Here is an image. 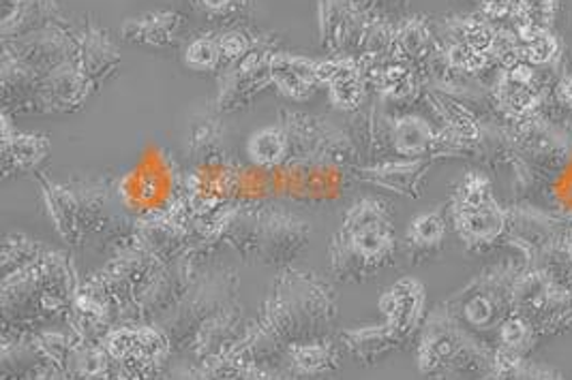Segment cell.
I'll use <instances>...</instances> for the list:
<instances>
[{
  "instance_id": "8d00e7d4",
  "label": "cell",
  "mask_w": 572,
  "mask_h": 380,
  "mask_svg": "<svg viewBox=\"0 0 572 380\" xmlns=\"http://www.w3.org/2000/svg\"><path fill=\"white\" fill-rule=\"evenodd\" d=\"M221 150V130L215 120H204L202 125L194 128L189 139V155L194 160L212 159Z\"/></svg>"
},
{
  "instance_id": "ffe728a7",
  "label": "cell",
  "mask_w": 572,
  "mask_h": 380,
  "mask_svg": "<svg viewBox=\"0 0 572 380\" xmlns=\"http://www.w3.org/2000/svg\"><path fill=\"white\" fill-rule=\"evenodd\" d=\"M2 173L4 178L18 173H34L50 155V141L43 135L24 133L11 125L9 114L2 116Z\"/></svg>"
},
{
  "instance_id": "d6a6232c",
  "label": "cell",
  "mask_w": 572,
  "mask_h": 380,
  "mask_svg": "<svg viewBox=\"0 0 572 380\" xmlns=\"http://www.w3.org/2000/svg\"><path fill=\"white\" fill-rule=\"evenodd\" d=\"M429 48H431V32L423 20L412 18L395 29V45H393L395 59L409 64L418 63L429 54Z\"/></svg>"
},
{
  "instance_id": "7402d4cb",
  "label": "cell",
  "mask_w": 572,
  "mask_h": 380,
  "mask_svg": "<svg viewBox=\"0 0 572 380\" xmlns=\"http://www.w3.org/2000/svg\"><path fill=\"white\" fill-rule=\"evenodd\" d=\"M54 24H65L56 0H2V39L24 36Z\"/></svg>"
},
{
  "instance_id": "681fc988",
  "label": "cell",
  "mask_w": 572,
  "mask_h": 380,
  "mask_svg": "<svg viewBox=\"0 0 572 380\" xmlns=\"http://www.w3.org/2000/svg\"><path fill=\"white\" fill-rule=\"evenodd\" d=\"M569 238H571V244H572V226H571V233H569Z\"/></svg>"
},
{
  "instance_id": "cb8c5ba5",
  "label": "cell",
  "mask_w": 572,
  "mask_h": 380,
  "mask_svg": "<svg viewBox=\"0 0 572 380\" xmlns=\"http://www.w3.org/2000/svg\"><path fill=\"white\" fill-rule=\"evenodd\" d=\"M339 342L345 352H350L358 363H377L393 350L405 345L404 338L384 320L382 325H363L345 329L339 336Z\"/></svg>"
},
{
  "instance_id": "3957f363",
  "label": "cell",
  "mask_w": 572,
  "mask_h": 380,
  "mask_svg": "<svg viewBox=\"0 0 572 380\" xmlns=\"http://www.w3.org/2000/svg\"><path fill=\"white\" fill-rule=\"evenodd\" d=\"M395 221L379 197L352 203L331 244V272L339 283H365L395 258Z\"/></svg>"
},
{
  "instance_id": "c3c4849f",
  "label": "cell",
  "mask_w": 572,
  "mask_h": 380,
  "mask_svg": "<svg viewBox=\"0 0 572 380\" xmlns=\"http://www.w3.org/2000/svg\"><path fill=\"white\" fill-rule=\"evenodd\" d=\"M230 0H204V4H208V7H212V9H221V7H226Z\"/></svg>"
},
{
  "instance_id": "ee69618b",
  "label": "cell",
  "mask_w": 572,
  "mask_h": 380,
  "mask_svg": "<svg viewBox=\"0 0 572 380\" xmlns=\"http://www.w3.org/2000/svg\"><path fill=\"white\" fill-rule=\"evenodd\" d=\"M485 15L491 18V20H500L508 15L512 11V4L508 0H485V7H482Z\"/></svg>"
},
{
  "instance_id": "83f0119b",
  "label": "cell",
  "mask_w": 572,
  "mask_h": 380,
  "mask_svg": "<svg viewBox=\"0 0 572 380\" xmlns=\"http://www.w3.org/2000/svg\"><path fill=\"white\" fill-rule=\"evenodd\" d=\"M436 144L438 137L434 135V128L423 118L404 116L388 125V146L404 159H423Z\"/></svg>"
},
{
  "instance_id": "52a82bcc",
  "label": "cell",
  "mask_w": 572,
  "mask_h": 380,
  "mask_svg": "<svg viewBox=\"0 0 572 380\" xmlns=\"http://www.w3.org/2000/svg\"><path fill=\"white\" fill-rule=\"evenodd\" d=\"M236 288L238 278L228 267L198 272L180 302L155 325L166 334L171 349H194L204 325L235 304Z\"/></svg>"
},
{
  "instance_id": "6da1fadb",
  "label": "cell",
  "mask_w": 572,
  "mask_h": 380,
  "mask_svg": "<svg viewBox=\"0 0 572 380\" xmlns=\"http://www.w3.org/2000/svg\"><path fill=\"white\" fill-rule=\"evenodd\" d=\"M337 302L331 285L311 272L288 267L274 281L262 317L249 327L232 355L272 370L292 347L333 338Z\"/></svg>"
},
{
  "instance_id": "e0dca14e",
  "label": "cell",
  "mask_w": 572,
  "mask_h": 380,
  "mask_svg": "<svg viewBox=\"0 0 572 380\" xmlns=\"http://www.w3.org/2000/svg\"><path fill=\"white\" fill-rule=\"evenodd\" d=\"M249 327L251 325H247L242 306L238 302L221 310L219 315H215L204 325L194 342V352L198 361L204 363L217 357L232 355L238 349V345L245 340Z\"/></svg>"
},
{
  "instance_id": "5bb4252c",
  "label": "cell",
  "mask_w": 572,
  "mask_h": 380,
  "mask_svg": "<svg viewBox=\"0 0 572 380\" xmlns=\"http://www.w3.org/2000/svg\"><path fill=\"white\" fill-rule=\"evenodd\" d=\"M97 86L75 61L43 73L41 114H65L80 109Z\"/></svg>"
},
{
  "instance_id": "e575fe53",
  "label": "cell",
  "mask_w": 572,
  "mask_h": 380,
  "mask_svg": "<svg viewBox=\"0 0 572 380\" xmlns=\"http://www.w3.org/2000/svg\"><path fill=\"white\" fill-rule=\"evenodd\" d=\"M498 350L521 357L523 350L532 345V323L521 315H510L498 329Z\"/></svg>"
},
{
  "instance_id": "7dc6e473",
  "label": "cell",
  "mask_w": 572,
  "mask_h": 380,
  "mask_svg": "<svg viewBox=\"0 0 572 380\" xmlns=\"http://www.w3.org/2000/svg\"><path fill=\"white\" fill-rule=\"evenodd\" d=\"M560 96H562V101H564L566 105H572V77L560 86Z\"/></svg>"
},
{
  "instance_id": "f546056e",
  "label": "cell",
  "mask_w": 572,
  "mask_h": 380,
  "mask_svg": "<svg viewBox=\"0 0 572 380\" xmlns=\"http://www.w3.org/2000/svg\"><path fill=\"white\" fill-rule=\"evenodd\" d=\"M446 238V221L439 210L423 212L414 221L407 224L405 231V251L414 258L420 261L429 254L436 253Z\"/></svg>"
},
{
  "instance_id": "ab89813d",
  "label": "cell",
  "mask_w": 572,
  "mask_h": 380,
  "mask_svg": "<svg viewBox=\"0 0 572 380\" xmlns=\"http://www.w3.org/2000/svg\"><path fill=\"white\" fill-rule=\"evenodd\" d=\"M464 36H466L464 43L480 54H487L489 50H493V43H496V32L485 27L482 22H470L464 31Z\"/></svg>"
},
{
  "instance_id": "f6af8a7d",
  "label": "cell",
  "mask_w": 572,
  "mask_h": 380,
  "mask_svg": "<svg viewBox=\"0 0 572 380\" xmlns=\"http://www.w3.org/2000/svg\"><path fill=\"white\" fill-rule=\"evenodd\" d=\"M377 13H391L395 11L404 0H367Z\"/></svg>"
},
{
  "instance_id": "b9f144b4",
  "label": "cell",
  "mask_w": 572,
  "mask_h": 380,
  "mask_svg": "<svg viewBox=\"0 0 572 380\" xmlns=\"http://www.w3.org/2000/svg\"><path fill=\"white\" fill-rule=\"evenodd\" d=\"M157 380H210V377L200 363V366H171Z\"/></svg>"
},
{
  "instance_id": "8fae6325",
  "label": "cell",
  "mask_w": 572,
  "mask_h": 380,
  "mask_svg": "<svg viewBox=\"0 0 572 380\" xmlns=\"http://www.w3.org/2000/svg\"><path fill=\"white\" fill-rule=\"evenodd\" d=\"M198 274V265L194 258H178L168 263L162 274L153 281L132 308H127L121 317V323H137V325H155L168 315L169 310L180 302L185 291Z\"/></svg>"
},
{
  "instance_id": "484cf974",
  "label": "cell",
  "mask_w": 572,
  "mask_h": 380,
  "mask_svg": "<svg viewBox=\"0 0 572 380\" xmlns=\"http://www.w3.org/2000/svg\"><path fill=\"white\" fill-rule=\"evenodd\" d=\"M2 380H31L41 372L54 368L37 336L2 340Z\"/></svg>"
},
{
  "instance_id": "bcb514c9",
  "label": "cell",
  "mask_w": 572,
  "mask_h": 380,
  "mask_svg": "<svg viewBox=\"0 0 572 380\" xmlns=\"http://www.w3.org/2000/svg\"><path fill=\"white\" fill-rule=\"evenodd\" d=\"M31 380H71L69 377H65L59 368H50V370H45V372H41L39 377H34Z\"/></svg>"
},
{
  "instance_id": "1f68e13d",
  "label": "cell",
  "mask_w": 572,
  "mask_h": 380,
  "mask_svg": "<svg viewBox=\"0 0 572 380\" xmlns=\"http://www.w3.org/2000/svg\"><path fill=\"white\" fill-rule=\"evenodd\" d=\"M500 101L514 114H523L537 105L534 71L528 64L519 63L508 68L500 82Z\"/></svg>"
},
{
  "instance_id": "ac0fdd59",
  "label": "cell",
  "mask_w": 572,
  "mask_h": 380,
  "mask_svg": "<svg viewBox=\"0 0 572 380\" xmlns=\"http://www.w3.org/2000/svg\"><path fill=\"white\" fill-rule=\"evenodd\" d=\"M425 302V286L414 278H404L384 291L379 297V310L386 323L407 342L423 323Z\"/></svg>"
},
{
  "instance_id": "9c48e42d",
  "label": "cell",
  "mask_w": 572,
  "mask_h": 380,
  "mask_svg": "<svg viewBox=\"0 0 572 380\" xmlns=\"http://www.w3.org/2000/svg\"><path fill=\"white\" fill-rule=\"evenodd\" d=\"M453 219L459 235L468 244H485L502 233L505 214L482 173L471 171L461 180L453 199Z\"/></svg>"
},
{
  "instance_id": "f1b7e54d",
  "label": "cell",
  "mask_w": 572,
  "mask_h": 380,
  "mask_svg": "<svg viewBox=\"0 0 572 380\" xmlns=\"http://www.w3.org/2000/svg\"><path fill=\"white\" fill-rule=\"evenodd\" d=\"M341 342L333 338L297 345L285 352L283 363L306 374H335L341 366Z\"/></svg>"
},
{
  "instance_id": "8992f818",
  "label": "cell",
  "mask_w": 572,
  "mask_h": 380,
  "mask_svg": "<svg viewBox=\"0 0 572 380\" xmlns=\"http://www.w3.org/2000/svg\"><path fill=\"white\" fill-rule=\"evenodd\" d=\"M418 370L429 379L487 380L496 372V352L474 342L448 308H439L423 327Z\"/></svg>"
},
{
  "instance_id": "4dcf8cb0",
  "label": "cell",
  "mask_w": 572,
  "mask_h": 380,
  "mask_svg": "<svg viewBox=\"0 0 572 380\" xmlns=\"http://www.w3.org/2000/svg\"><path fill=\"white\" fill-rule=\"evenodd\" d=\"M247 152L249 159L260 167H279L292 159V141L283 125L264 127L251 135Z\"/></svg>"
},
{
  "instance_id": "d4e9b609",
  "label": "cell",
  "mask_w": 572,
  "mask_h": 380,
  "mask_svg": "<svg viewBox=\"0 0 572 380\" xmlns=\"http://www.w3.org/2000/svg\"><path fill=\"white\" fill-rule=\"evenodd\" d=\"M270 82L281 95L294 101H306L318 91L315 61H309L297 54L274 52L270 59Z\"/></svg>"
},
{
  "instance_id": "836d02e7",
  "label": "cell",
  "mask_w": 572,
  "mask_h": 380,
  "mask_svg": "<svg viewBox=\"0 0 572 380\" xmlns=\"http://www.w3.org/2000/svg\"><path fill=\"white\" fill-rule=\"evenodd\" d=\"M45 251L48 249H43L37 240H31L27 235H20V233L7 235L2 244V278L31 265Z\"/></svg>"
},
{
  "instance_id": "30bf717a",
  "label": "cell",
  "mask_w": 572,
  "mask_h": 380,
  "mask_svg": "<svg viewBox=\"0 0 572 380\" xmlns=\"http://www.w3.org/2000/svg\"><path fill=\"white\" fill-rule=\"evenodd\" d=\"M375 15L367 0H320L322 45L337 59H361Z\"/></svg>"
},
{
  "instance_id": "277c9868",
  "label": "cell",
  "mask_w": 572,
  "mask_h": 380,
  "mask_svg": "<svg viewBox=\"0 0 572 380\" xmlns=\"http://www.w3.org/2000/svg\"><path fill=\"white\" fill-rule=\"evenodd\" d=\"M41 190L50 221L71 246H84L95 235L135 240V226L116 212L112 189L105 180H41Z\"/></svg>"
},
{
  "instance_id": "2e32d148",
  "label": "cell",
  "mask_w": 572,
  "mask_h": 380,
  "mask_svg": "<svg viewBox=\"0 0 572 380\" xmlns=\"http://www.w3.org/2000/svg\"><path fill=\"white\" fill-rule=\"evenodd\" d=\"M43 73L2 50L0 91L4 114H41Z\"/></svg>"
},
{
  "instance_id": "603a6c76",
  "label": "cell",
  "mask_w": 572,
  "mask_h": 380,
  "mask_svg": "<svg viewBox=\"0 0 572 380\" xmlns=\"http://www.w3.org/2000/svg\"><path fill=\"white\" fill-rule=\"evenodd\" d=\"M429 171L427 159L386 160L361 167L358 178L379 189L393 190L404 197H418Z\"/></svg>"
},
{
  "instance_id": "5b68a950",
  "label": "cell",
  "mask_w": 572,
  "mask_h": 380,
  "mask_svg": "<svg viewBox=\"0 0 572 380\" xmlns=\"http://www.w3.org/2000/svg\"><path fill=\"white\" fill-rule=\"evenodd\" d=\"M311 229L299 214L281 205L245 208L230 212L223 238L247 258L267 265H290L309 244Z\"/></svg>"
},
{
  "instance_id": "60d3db41",
  "label": "cell",
  "mask_w": 572,
  "mask_h": 380,
  "mask_svg": "<svg viewBox=\"0 0 572 380\" xmlns=\"http://www.w3.org/2000/svg\"><path fill=\"white\" fill-rule=\"evenodd\" d=\"M555 48H558V45H555V39L549 36L547 32H542L534 41L526 43V50H523V52H526V59H528V61L540 64L553 59Z\"/></svg>"
},
{
  "instance_id": "9a60e30c",
  "label": "cell",
  "mask_w": 572,
  "mask_h": 380,
  "mask_svg": "<svg viewBox=\"0 0 572 380\" xmlns=\"http://www.w3.org/2000/svg\"><path fill=\"white\" fill-rule=\"evenodd\" d=\"M315 73L320 84L329 86V95L337 109L358 112L367 105V77L361 68L358 59H337L315 61Z\"/></svg>"
},
{
  "instance_id": "44dd1931",
  "label": "cell",
  "mask_w": 572,
  "mask_h": 380,
  "mask_svg": "<svg viewBox=\"0 0 572 380\" xmlns=\"http://www.w3.org/2000/svg\"><path fill=\"white\" fill-rule=\"evenodd\" d=\"M446 308L453 317L457 315L468 327L478 331L500 329L506 318L510 317L506 315L505 302L496 288L487 285H474L461 291V295Z\"/></svg>"
},
{
  "instance_id": "d590c367",
  "label": "cell",
  "mask_w": 572,
  "mask_h": 380,
  "mask_svg": "<svg viewBox=\"0 0 572 380\" xmlns=\"http://www.w3.org/2000/svg\"><path fill=\"white\" fill-rule=\"evenodd\" d=\"M221 61L223 59L215 34H202L194 39L185 50V63L194 71H215Z\"/></svg>"
},
{
  "instance_id": "7bdbcfd3",
  "label": "cell",
  "mask_w": 572,
  "mask_h": 380,
  "mask_svg": "<svg viewBox=\"0 0 572 380\" xmlns=\"http://www.w3.org/2000/svg\"><path fill=\"white\" fill-rule=\"evenodd\" d=\"M269 380H333V374H306L288 363H281L269 370Z\"/></svg>"
},
{
  "instance_id": "ba28073f",
  "label": "cell",
  "mask_w": 572,
  "mask_h": 380,
  "mask_svg": "<svg viewBox=\"0 0 572 380\" xmlns=\"http://www.w3.org/2000/svg\"><path fill=\"white\" fill-rule=\"evenodd\" d=\"M166 265L168 263H164L159 256L146 251L134 240L118 249L102 272L95 274V278L100 281L121 317L153 285V281L162 274Z\"/></svg>"
},
{
  "instance_id": "4316f807",
  "label": "cell",
  "mask_w": 572,
  "mask_h": 380,
  "mask_svg": "<svg viewBox=\"0 0 572 380\" xmlns=\"http://www.w3.org/2000/svg\"><path fill=\"white\" fill-rule=\"evenodd\" d=\"M183 27V18L174 11H155L139 18H132L123 27V36L129 43L166 48L176 41V34Z\"/></svg>"
},
{
  "instance_id": "74e56055",
  "label": "cell",
  "mask_w": 572,
  "mask_h": 380,
  "mask_svg": "<svg viewBox=\"0 0 572 380\" xmlns=\"http://www.w3.org/2000/svg\"><path fill=\"white\" fill-rule=\"evenodd\" d=\"M217 43H219L221 59L230 64L242 61V59L253 50V43L247 39V34H242V32L238 31L217 34Z\"/></svg>"
},
{
  "instance_id": "7c38bea8",
  "label": "cell",
  "mask_w": 572,
  "mask_h": 380,
  "mask_svg": "<svg viewBox=\"0 0 572 380\" xmlns=\"http://www.w3.org/2000/svg\"><path fill=\"white\" fill-rule=\"evenodd\" d=\"M274 52L269 48L253 50L238 63L230 64L228 71L219 77V96L217 105L221 112H236L247 107L256 96L270 84V59Z\"/></svg>"
},
{
  "instance_id": "d6986e66",
  "label": "cell",
  "mask_w": 572,
  "mask_h": 380,
  "mask_svg": "<svg viewBox=\"0 0 572 380\" xmlns=\"http://www.w3.org/2000/svg\"><path fill=\"white\" fill-rule=\"evenodd\" d=\"M75 63L95 86H100L118 68L121 52L110 32L97 24H86L75 32Z\"/></svg>"
},
{
  "instance_id": "f35d334b",
  "label": "cell",
  "mask_w": 572,
  "mask_h": 380,
  "mask_svg": "<svg viewBox=\"0 0 572 380\" xmlns=\"http://www.w3.org/2000/svg\"><path fill=\"white\" fill-rule=\"evenodd\" d=\"M448 61H450L453 66H457V68H461V71L476 73V71H480V68L487 64V54H480V52L471 50L470 45L459 43V45H453V48H450Z\"/></svg>"
},
{
  "instance_id": "7a4b0ae2",
  "label": "cell",
  "mask_w": 572,
  "mask_h": 380,
  "mask_svg": "<svg viewBox=\"0 0 572 380\" xmlns=\"http://www.w3.org/2000/svg\"><path fill=\"white\" fill-rule=\"evenodd\" d=\"M75 274L67 256L45 251L31 265L2 278V340L31 338L52 320H67Z\"/></svg>"
},
{
  "instance_id": "4fadbf2b",
  "label": "cell",
  "mask_w": 572,
  "mask_h": 380,
  "mask_svg": "<svg viewBox=\"0 0 572 380\" xmlns=\"http://www.w3.org/2000/svg\"><path fill=\"white\" fill-rule=\"evenodd\" d=\"M2 50L37 71L48 73L75 61V34L69 32L65 24H54L24 36L2 39Z\"/></svg>"
}]
</instances>
